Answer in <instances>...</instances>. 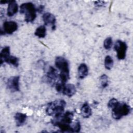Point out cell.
<instances>
[{"label":"cell","instance_id":"cell-24","mask_svg":"<svg viewBox=\"0 0 133 133\" xmlns=\"http://www.w3.org/2000/svg\"><path fill=\"white\" fill-rule=\"evenodd\" d=\"M44 7L43 6V5H40L37 9H36V10L37 11H38V12L41 13V12H42L44 10Z\"/></svg>","mask_w":133,"mask_h":133},{"label":"cell","instance_id":"cell-6","mask_svg":"<svg viewBox=\"0 0 133 133\" xmlns=\"http://www.w3.org/2000/svg\"><path fill=\"white\" fill-rule=\"evenodd\" d=\"M114 48L117 52V58L119 60L124 59L127 49V46L126 43L121 40H117L114 44Z\"/></svg>","mask_w":133,"mask_h":133},{"label":"cell","instance_id":"cell-17","mask_svg":"<svg viewBox=\"0 0 133 133\" xmlns=\"http://www.w3.org/2000/svg\"><path fill=\"white\" fill-rule=\"evenodd\" d=\"M34 34L39 38H44L46 35V29L45 26L41 25L38 26L36 29Z\"/></svg>","mask_w":133,"mask_h":133},{"label":"cell","instance_id":"cell-22","mask_svg":"<svg viewBox=\"0 0 133 133\" xmlns=\"http://www.w3.org/2000/svg\"><path fill=\"white\" fill-rule=\"evenodd\" d=\"M19 59L18 58L15 56H11L9 58L8 63L14 65L15 67H18L19 65Z\"/></svg>","mask_w":133,"mask_h":133},{"label":"cell","instance_id":"cell-13","mask_svg":"<svg viewBox=\"0 0 133 133\" xmlns=\"http://www.w3.org/2000/svg\"><path fill=\"white\" fill-rule=\"evenodd\" d=\"M18 10V6L16 1H10L8 2V5L7 10V15L9 17L14 16Z\"/></svg>","mask_w":133,"mask_h":133},{"label":"cell","instance_id":"cell-20","mask_svg":"<svg viewBox=\"0 0 133 133\" xmlns=\"http://www.w3.org/2000/svg\"><path fill=\"white\" fill-rule=\"evenodd\" d=\"M100 83L102 88H105L108 86V77L106 74H102L100 76Z\"/></svg>","mask_w":133,"mask_h":133},{"label":"cell","instance_id":"cell-23","mask_svg":"<svg viewBox=\"0 0 133 133\" xmlns=\"http://www.w3.org/2000/svg\"><path fill=\"white\" fill-rule=\"evenodd\" d=\"M104 4L105 2L103 1H97L95 2V5L98 7H100L104 6Z\"/></svg>","mask_w":133,"mask_h":133},{"label":"cell","instance_id":"cell-10","mask_svg":"<svg viewBox=\"0 0 133 133\" xmlns=\"http://www.w3.org/2000/svg\"><path fill=\"white\" fill-rule=\"evenodd\" d=\"M42 18L45 25L50 26L52 30L56 29V19L53 14L50 12H46L43 14Z\"/></svg>","mask_w":133,"mask_h":133},{"label":"cell","instance_id":"cell-16","mask_svg":"<svg viewBox=\"0 0 133 133\" xmlns=\"http://www.w3.org/2000/svg\"><path fill=\"white\" fill-rule=\"evenodd\" d=\"M78 77L83 79L86 77L88 74V69L87 65L85 63H81L78 68Z\"/></svg>","mask_w":133,"mask_h":133},{"label":"cell","instance_id":"cell-18","mask_svg":"<svg viewBox=\"0 0 133 133\" xmlns=\"http://www.w3.org/2000/svg\"><path fill=\"white\" fill-rule=\"evenodd\" d=\"M104 66L107 70H111L113 66V60L110 56H107L104 59Z\"/></svg>","mask_w":133,"mask_h":133},{"label":"cell","instance_id":"cell-4","mask_svg":"<svg viewBox=\"0 0 133 133\" xmlns=\"http://www.w3.org/2000/svg\"><path fill=\"white\" fill-rule=\"evenodd\" d=\"M55 62L56 67L60 71V82L65 84L70 79V69L68 61L64 57L59 56L56 58Z\"/></svg>","mask_w":133,"mask_h":133},{"label":"cell","instance_id":"cell-8","mask_svg":"<svg viewBox=\"0 0 133 133\" xmlns=\"http://www.w3.org/2000/svg\"><path fill=\"white\" fill-rule=\"evenodd\" d=\"M18 29V24L14 21H5L3 23V29H1V34H11Z\"/></svg>","mask_w":133,"mask_h":133},{"label":"cell","instance_id":"cell-7","mask_svg":"<svg viewBox=\"0 0 133 133\" xmlns=\"http://www.w3.org/2000/svg\"><path fill=\"white\" fill-rule=\"evenodd\" d=\"M19 80L20 77L19 76L10 77L8 79L6 83L7 88L12 92L20 91Z\"/></svg>","mask_w":133,"mask_h":133},{"label":"cell","instance_id":"cell-1","mask_svg":"<svg viewBox=\"0 0 133 133\" xmlns=\"http://www.w3.org/2000/svg\"><path fill=\"white\" fill-rule=\"evenodd\" d=\"M108 107L112 110V116L116 120L128 115L131 108L129 105L123 102H119L115 98H112L108 103Z\"/></svg>","mask_w":133,"mask_h":133},{"label":"cell","instance_id":"cell-11","mask_svg":"<svg viewBox=\"0 0 133 133\" xmlns=\"http://www.w3.org/2000/svg\"><path fill=\"white\" fill-rule=\"evenodd\" d=\"M76 89L74 85L72 84H64L62 86L60 93H62L63 95L69 97H71L76 93Z\"/></svg>","mask_w":133,"mask_h":133},{"label":"cell","instance_id":"cell-9","mask_svg":"<svg viewBox=\"0 0 133 133\" xmlns=\"http://www.w3.org/2000/svg\"><path fill=\"white\" fill-rule=\"evenodd\" d=\"M59 78L57 70L52 66H49L46 74V79L48 83L51 85H55L56 81Z\"/></svg>","mask_w":133,"mask_h":133},{"label":"cell","instance_id":"cell-15","mask_svg":"<svg viewBox=\"0 0 133 133\" xmlns=\"http://www.w3.org/2000/svg\"><path fill=\"white\" fill-rule=\"evenodd\" d=\"M14 117L16 126L20 127L24 124L27 116L26 114L22 113H16Z\"/></svg>","mask_w":133,"mask_h":133},{"label":"cell","instance_id":"cell-21","mask_svg":"<svg viewBox=\"0 0 133 133\" xmlns=\"http://www.w3.org/2000/svg\"><path fill=\"white\" fill-rule=\"evenodd\" d=\"M113 44V41L111 37H108L105 39L103 42V47L105 49H111Z\"/></svg>","mask_w":133,"mask_h":133},{"label":"cell","instance_id":"cell-14","mask_svg":"<svg viewBox=\"0 0 133 133\" xmlns=\"http://www.w3.org/2000/svg\"><path fill=\"white\" fill-rule=\"evenodd\" d=\"M81 113L83 117L87 118L89 117L92 114V110L87 102H85L82 105L81 109Z\"/></svg>","mask_w":133,"mask_h":133},{"label":"cell","instance_id":"cell-5","mask_svg":"<svg viewBox=\"0 0 133 133\" xmlns=\"http://www.w3.org/2000/svg\"><path fill=\"white\" fill-rule=\"evenodd\" d=\"M36 9L34 4L31 2L22 4L20 6V12L23 14L26 22H32L36 17Z\"/></svg>","mask_w":133,"mask_h":133},{"label":"cell","instance_id":"cell-25","mask_svg":"<svg viewBox=\"0 0 133 133\" xmlns=\"http://www.w3.org/2000/svg\"><path fill=\"white\" fill-rule=\"evenodd\" d=\"M8 2H9V1H1L0 3L2 4H5V3H8Z\"/></svg>","mask_w":133,"mask_h":133},{"label":"cell","instance_id":"cell-3","mask_svg":"<svg viewBox=\"0 0 133 133\" xmlns=\"http://www.w3.org/2000/svg\"><path fill=\"white\" fill-rule=\"evenodd\" d=\"M66 102L63 99H57L48 103L46 108V113L54 117H58L64 113Z\"/></svg>","mask_w":133,"mask_h":133},{"label":"cell","instance_id":"cell-19","mask_svg":"<svg viewBox=\"0 0 133 133\" xmlns=\"http://www.w3.org/2000/svg\"><path fill=\"white\" fill-rule=\"evenodd\" d=\"M71 126L72 128V132H78L81 130V124L78 120H76L74 122H72Z\"/></svg>","mask_w":133,"mask_h":133},{"label":"cell","instance_id":"cell-12","mask_svg":"<svg viewBox=\"0 0 133 133\" xmlns=\"http://www.w3.org/2000/svg\"><path fill=\"white\" fill-rule=\"evenodd\" d=\"M10 48L9 46H5L1 51L0 54V63L2 65L3 63L6 62L8 63L9 58L10 57Z\"/></svg>","mask_w":133,"mask_h":133},{"label":"cell","instance_id":"cell-2","mask_svg":"<svg viewBox=\"0 0 133 133\" xmlns=\"http://www.w3.org/2000/svg\"><path fill=\"white\" fill-rule=\"evenodd\" d=\"M74 114L72 112L66 111L61 115L54 117L51 119V124L58 127L63 132H71L72 128L71 125L73 122Z\"/></svg>","mask_w":133,"mask_h":133}]
</instances>
